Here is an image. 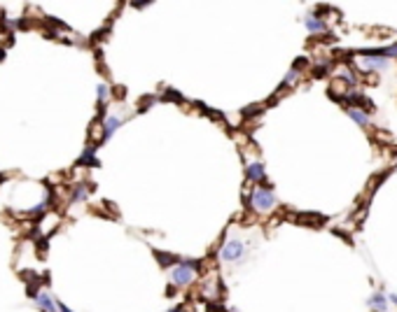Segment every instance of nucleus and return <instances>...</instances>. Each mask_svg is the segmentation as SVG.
<instances>
[{
  "mask_svg": "<svg viewBox=\"0 0 397 312\" xmlns=\"http://www.w3.org/2000/svg\"><path fill=\"white\" fill-rule=\"evenodd\" d=\"M154 257L159 259V263H161V266H168V263H175V261H180L178 257H173V254H171V257H168L166 252H154Z\"/></svg>",
  "mask_w": 397,
  "mask_h": 312,
  "instance_id": "4468645a",
  "label": "nucleus"
},
{
  "mask_svg": "<svg viewBox=\"0 0 397 312\" xmlns=\"http://www.w3.org/2000/svg\"><path fill=\"white\" fill-rule=\"evenodd\" d=\"M164 101H173V103H183V96H180L178 91H173V89H166V91H164Z\"/></svg>",
  "mask_w": 397,
  "mask_h": 312,
  "instance_id": "2eb2a0df",
  "label": "nucleus"
},
{
  "mask_svg": "<svg viewBox=\"0 0 397 312\" xmlns=\"http://www.w3.org/2000/svg\"><path fill=\"white\" fill-rule=\"evenodd\" d=\"M154 103H157V98H154V96H148V98H143V101H140V107H138V110L145 112L150 105H154Z\"/></svg>",
  "mask_w": 397,
  "mask_h": 312,
  "instance_id": "6ab92c4d",
  "label": "nucleus"
},
{
  "mask_svg": "<svg viewBox=\"0 0 397 312\" xmlns=\"http://www.w3.org/2000/svg\"><path fill=\"white\" fill-rule=\"evenodd\" d=\"M374 56H386V59H397V45L388 47V49H378Z\"/></svg>",
  "mask_w": 397,
  "mask_h": 312,
  "instance_id": "dca6fc26",
  "label": "nucleus"
},
{
  "mask_svg": "<svg viewBox=\"0 0 397 312\" xmlns=\"http://www.w3.org/2000/svg\"><path fill=\"white\" fill-rule=\"evenodd\" d=\"M262 107H248V110H243V116H252V114H257Z\"/></svg>",
  "mask_w": 397,
  "mask_h": 312,
  "instance_id": "aec40b11",
  "label": "nucleus"
},
{
  "mask_svg": "<svg viewBox=\"0 0 397 312\" xmlns=\"http://www.w3.org/2000/svg\"><path fill=\"white\" fill-rule=\"evenodd\" d=\"M297 222H299V224H313V226H318V224H322V217H320V215H299V217H297Z\"/></svg>",
  "mask_w": 397,
  "mask_h": 312,
  "instance_id": "ddd939ff",
  "label": "nucleus"
},
{
  "mask_svg": "<svg viewBox=\"0 0 397 312\" xmlns=\"http://www.w3.org/2000/svg\"><path fill=\"white\" fill-rule=\"evenodd\" d=\"M360 68L362 70H386L388 59L386 56H374V54H360Z\"/></svg>",
  "mask_w": 397,
  "mask_h": 312,
  "instance_id": "20e7f679",
  "label": "nucleus"
},
{
  "mask_svg": "<svg viewBox=\"0 0 397 312\" xmlns=\"http://www.w3.org/2000/svg\"><path fill=\"white\" fill-rule=\"evenodd\" d=\"M388 298H390V301H392V303H395V305H397V296H395V294H390V296H388Z\"/></svg>",
  "mask_w": 397,
  "mask_h": 312,
  "instance_id": "b1692460",
  "label": "nucleus"
},
{
  "mask_svg": "<svg viewBox=\"0 0 397 312\" xmlns=\"http://www.w3.org/2000/svg\"><path fill=\"white\" fill-rule=\"evenodd\" d=\"M348 116L355 121L357 126H369V116H367L365 112H357V110H353L351 107V110H348Z\"/></svg>",
  "mask_w": 397,
  "mask_h": 312,
  "instance_id": "f8f14e48",
  "label": "nucleus"
},
{
  "mask_svg": "<svg viewBox=\"0 0 397 312\" xmlns=\"http://www.w3.org/2000/svg\"><path fill=\"white\" fill-rule=\"evenodd\" d=\"M171 277H173V282L178 284V287H187V284L194 282L196 270H192L187 263H180V266H175L173 270H171Z\"/></svg>",
  "mask_w": 397,
  "mask_h": 312,
  "instance_id": "7ed1b4c3",
  "label": "nucleus"
},
{
  "mask_svg": "<svg viewBox=\"0 0 397 312\" xmlns=\"http://www.w3.org/2000/svg\"><path fill=\"white\" fill-rule=\"evenodd\" d=\"M297 80H299V72H297V70H290V72H287V75H285V80H283V84H280V86H283V89H285V86L295 84Z\"/></svg>",
  "mask_w": 397,
  "mask_h": 312,
  "instance_id": "f3484780",
  "label": "nucleus"
},
{
  "mask_svg": "<svg viewBox=\"0 0 397 312\" xmlns=\"http://www.w3.org/2000/svg\"><path fill=\"white\" fill-rule=\"evenodd\" d=\"M80 163L82 166H98V159H96V154H94V147H87V149H84V154L80 156Z\"/></svg>",
  "mask_w": 397,
  "mask_h": 312,
  "instance_id": "9b49d317",
  "label": "nucleus"
},
{
  "mask_svg": "<svg viewBox=\"0 0 397 312\" xmlns=\"http://www.w3.org/2000/svg\"><path fill=\"white\" fill-rule=\"evenodd\" d=\"M122 124H124L122 116H117V114H107V116H105V121H103V140H110L112 133L117 131V128L122 126Z\"/></svg>",
  "mask_w": 397,
  "mask_h": 312,
  "instance_id": "39448f33",
  "label": "nucleus"
},
{
  "mask_svg": "<svg viewBox=\"0 0 397 312\" xmlns=\"http://www.w3.org/2000/svg\"><path fill=\"white\" fill-rule=\"evenodd\" d=\"M304 24H306V28H309L311 33H325V30H327V24H325V21L316 19V16H306Z\"/></svg>",
  "mask_w": 397,
  "mask_h": 312,
  "instance_id": "1a4fd4ad",
  "label": "nucleus"
},
{
  "mask_svg": "<svg viewBox=\"0 0 397 312\" xmlns=\"http://www.w3.org/2000/svg\"><path fill=\"white\" fill-rule=\"evenodd\" d=\"M35 303L40 305V310H42V312H56V303L51 301L49 294H47V291L35 294Z\"/></svg>",
  "mask_w": 397,
  "mask_h": 312,
  "instance_id": "0eeeda50",
  "label": "nucleus"
},
{
  "mask_svg": "<svg viewBox=\"0 0 397 312\" xmlns=\"http://www.w3.org/2000/svg\"><path fill=\"white\" fill-rule=\"evenodd\" d=\"M245 254V245L241 240H227L222 245V249H220V259H222L224 263H236L241 261Z\"/></svg>",
  "mask_w": 397,
  "mask_h": 312,
  "instance_id": "f03ea898",
  "label": "nucleus"
},
{
  "mask_svg": "<svg viewBox=\"0 0 397 312\" xmlns=\"http://www.w3.org/2000/svg\"><path fill=\"white\" fill-rule=\"evenodd\" d=\"M327 72V66H318L316 68V72H313V77H322Z\"/></svg>",
  "mask_w": 397,
  "mask_h": 312,
  "instance_id": "412c9836",
  "label": "nucleus"
},
{
  "mask_svg": "<svg viewBox=\"0 0 397 312\" xmlns=\"http://www.w3.org/2000/svg\"><path fill=\"white\" fill-rule=\"evenodd\" d=\"M173 312H185V305H178V307H173Z\"/></svg>",
  "mask_w": 397,
  "mask_h": 312,
  "instance_id": "5701e85b",
  "label": "nucleus"
},
{
  "mask_svg": "<svg viewBox=\"0 0 397 312\" xmlns=\"http://www.w3.org/2000/svg\"><path fill=\"white\" fill-rule=\"evenodd\" d=\"M56 310H59V312H73L70 307H66V305H63V303H59V305H56Z\"/></svg>",
  "mask_w": 397,
  "mask_h": 312,
  "instance_id": "4be33fe9",
  "label": "nucleus"
},
{
  "mask_svg": "<svg viewBox=\"0 0 397 312\" xmlns=\"http://www.w3.org/2000/svg\"><path fill=\"white\" fill-rule=\"evenodd\" d=\"M3 56H5V49H3V47H0V59H3Z\"/></svg>",
  "mask_w": 397,
  "mask_h": 312,
  "instance_id": "393cba45",
  "label": "nucleus"
},
{
  "mask_svg": "<svg viewBox=\"0 0 397 312\" xmlns=\"http://www.w3.org/2000/svg\"><path fill=\"white\" fill-rule=\"evenodd\" d=\"M87 196H89V184H77L75 189H73L70 201H73V203H77V201H87Z\"/></svg>",
  "mask_w": 397,
  "mask_h": 312,
  "instance_id": "9d476101",
  "label": "nucleus"
},
{
  "mask_svg": "<svg viewBox=\"0 0 397 312\" xmlns=\"http://www.w3.org/2000/svg\"><path fill=\"white\" fill-rule=\"evenodd\" d=\"M107 96H110V89H107V84H98V101L105 103Z\"/></svg>",
  "mask_w": 397,
  "mask_h": 312,
  "instance_id": "a211bd4d",
  "label": "nucleus"
},
{
  "mask_svg": "<svg viewBox=\"0 0 397 312\" xmlns=\"http://www.w3.org/2000/svg\"><path fill=\"white\" fill-rule=\"evenodd\" d=\"M245 177H248L250 182H262L266 180V172H264V163L260 161H252L248 168H245Z\"/></svg>",
  "mask_w": 397,
  "mask_h": 312,
  "instance_id": "423d86ee",
  "label": "nucleus"
},
{
  "mask_svg": "<svg viewBox=\"0 0 397 312\" xmlns=\"http://www.w3.org/2000/svg\"><path fill=\"white\" fill-rule=\"evenodd\" d=\"M367 305L374 307V312H388V301H386V294H374L369 301H367Z\"/></svg>",
  "mask_w": 397,
  "mask_h": 312,
  "instance_id": "6e6552de",
  "label": "nucleus"
},
{
  "mask_svg": "<svg viewBox=\"0 0 397 312\" xmlns=\"http://www.w3.org/2000/svg\"><path fill=\"white\" fill-rule=\"evenodd\" d=\"M245 203H250V205L255 207V212H269L276 207V196L274 191H271L269 186H257L250 196H245Z\"/></svg>",
  "mask_w": 397,
  "mask_h": 312,
  "instance_id": "f257e3e1",
  "label": "nucleus"
}]
</instances>
